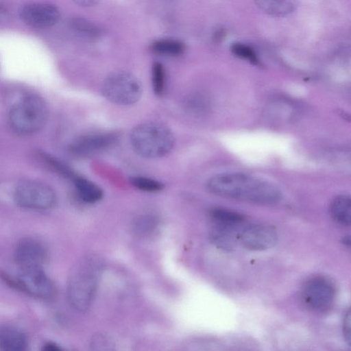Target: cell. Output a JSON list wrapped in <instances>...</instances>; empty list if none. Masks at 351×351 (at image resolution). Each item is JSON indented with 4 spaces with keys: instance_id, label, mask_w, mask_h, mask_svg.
I'll return each instance as SVG.
<instances>
[{
    "instance_id": "cell-1",
    "label": "cell",
    "mask_w": 351,
    "mask_h": 351,
    "mask_svg": "<svg viewBox=\"0 0 351 351\" xmlns=\"http://www.w3.org/2000/svg\"><path fill=\"white\" fill-rule=\"evenodd\" d=\"M208 191L218 196L261 205L278 203L280 190L270 182L241 173H223L207 182Z\"/></svg>"
},
{
    "instance_id": "cell-2",
    "label": "cell",
    "mask_w": 351,
    "mask_h": 351,
    "mask_svg": "<svg viewBox=\"0 0 351 351\" xmlns=\"http://www.w3.org/2000/svg\"><path fill=\"white\" fill-rule=\"evenodd\" d=\"M101 269V261L92 255L83 258L73 269L69 280L67 295L71 306L76 311L84 312L91 305Z\"/></svg>"
},
{
    "instance_id": "cell-3",
    "label": "cell",
    "mask_w": 351,
    "mask_h": 351,
    "mask_svg": "<svg viewBox=\"0 0 351 351\" xmlns=\"http://www.w3.org/2000/svg\"><path fill=\"white\" fill-rule=\"evenodd\" d=\"M130 143L134 151L147 158H157L169 154L175 144L172 131L163 123L147 121L131 132Z\"/></svg>"
},
{
    "instance_id": "cell-4",
    "label": "cell",
    "mask_w": 351,
    "mask_h": 351,
    "mask_svg": "<svg viewBox=\"0 0 351 351\" xmlns=\"http://www.w3.org/2000/svg\"><path fill=\"white\" fill-rule=\"evenodd\" d=\"M47 108L38 96L28 95L14 104L8 114V122L16 133L29 135L37 132L45 125Z\"/></svg>"
},
{
    "instance_id": "cell-5",
    "label": "cell",
    "mask_w": 351,
    "mask_h": 351,
    "mask_svg": "<svg viewBox=\"0 0 351 351\" xmlns=\"http://www.w3.org/2000/svg\"><path fill=\"white\" fill-rule=\"evenodd\" d=\"M143 93L138 79L130 73L118 71L108 75L102 85L104 97L117 104L131 105L137 102Z\"/></svg>"
},
{
    "instance_id": "cell-6",
    "label": "cell",
    "mask_w": 351,
    "mask_h": 351,
    "mask_svg": "<svg viewBox=\"0 0 351 351\" xmlns=\"http://www.w3.org/2000/svg\"><path fill=\"white\" fill-rule=\"evenodd\" d=\"M14 198L21 207L36 210L51 208L56 202V196L51 188L32 180L19 183L15 188Z\"/></svg>"
},
{
    "instance_id": "cell-7",
    "label": "cell",
    "mask_w": 351,
    "mask_h": 351,
    "mask_svg": "<svg viewBox=\"0 0 351 351\" xmlns=\"http://www.w3.org/2000/svg\"><path fill=\"white\" fill-rule=\"evenodd\" d=\"M336 290L328 278L318 276L308 279L302 289V300L311 310L324 312L334 303Z\"/></svg>"
},
{
    "instance_id": "cell-8",
    "label": "cell",
    "mask_w": 351,
    "mask_h": 351,
    "mask_svg": "<svg viewBox=\"0 0 351 351\" xmlns=\"http://www.w3.org/2000/svg\"><path fill=\"white\" fill-rule=\"evenodd\" d=\"M12 286L34 297L49 299L56 294L52 281L42 269L21 270L17 278H12L4 274V278Z\"/></svg>"
},
{
    "instance_id": "cell-9",
    "label": "cell",
    "mask_w": 351,
    "mask_h": 351,
    "mask_svg": "<svg viewBox=\"0 0 351 351\" xmlns=\"http://www.w3.org/2000/svg\"><path fill=\"white\" fill-rule=\"evenodd\" d=\"M117 141L116 134L100 132L81 136L69 146V152L75 157L90 156L111 147Z\"/></svg>"
},
{
    "instance_id": "cell-10",
    "label": "cell",
    "mask_w": 351,
    "mask_h": 351,
    "mask_svg": "<svg viewBox=\"0 0 351 351\" xmlns=\"http://www.w3.org/2000/svg\"><path fill=\"white\" fill-rule=\"evenodd\" d=\"M20 16L27 25L46 28L56 25L60 20V13L58 8L49 3H30L20 10Z\"/></svg>"
},
{
    "instance_id": "cell-11",
    "label": "cell",
    "mask_w": 351,
    "mask_h": 351,
    "mask_svg": "<svg viewBox=\"0 0 351 351\" xmlns=\"http://www.w3.org/2000/svg\"><path fill=\"white\" fill-rule=\"evenodd\" d=\"M240 239L242 245L248 250L263 251L274 247L278 241L275 228L268 224H254L241 232Z\"/></svg>"
},
{
    "instance_id": "cell-12",
    "label": "cell",
    "mask_w": 351,
    "mask_h": 351,
    "mask_svg": "<svg viewBox=\"0 0 351 351\" xmlns=\"http://www.w3.org/2000/svg\"><path fill=\"white\" fill-rule=\"evenodd\" d=\"M47 258V252L38 241L26 238L18 244L15 250L16 262L21 270L42 269Z\"/></svg>"
},
{
    "instance_id": "cell-13",
    "label": "cell",
    "mask_w": 351,
    "mask_h": 351,
    "mask_svg": "<svg viewBox=\"0 0 351 351\" xmlns=\"http://www.w3.org/2000/svg\"><path fill=\"white\" fill-rule=\"evenodd\" d=\"M27 346L25 335L16 328L3 326L0 328V349L5 351L25 350Z\"/></svg>"
},
{
    "instance_id": "cell-14",
    "label": "cell",
    "mask_w": 351,
    "mask_h": 351,
    "mask_svg": "<svg viewBox=\"0 0 351 351\" xmlns=\"http://www.w3.org/2000/svg\"><path fill=\"white\" fill-rule=\"evenodd\" d=\"M330 214L338 224L349 226L351 221V200L348 195L336 197L330 205Z\"/></svg>"
},
{
    "instance_id": "cell-15",
    "label": "cell",
    "mask_w": 351,
    "mask_h": 351,
    "mask_svg": "<svg viewBox=\"0 0 351 351\" xmlns=\"http://www.w3.org/2000/svg\"><path fill=\"white\" fill-rule=\"evenodd\" d=\"M72 180L78 195L83 201L87 203H95L102 199L103 191L95 183L76 175Z\"/></svg>"
},
{
    "instance_id": "cell-16",
    "label": "cell",
    "mask_w": 351,
    "mask_h": 351,
    "mask_svg": "<svg viewBox=\"0 0 351 351\" xmlns=\"http://www.w3.org/2000/svg\"><path fill=\"white\" fill-rule=\"evenodd\" d=\"M210 215L218 226L230 229L243 224L246 220L241 213L223 208L212 209Z\"/></svg>"
},
{
    "instance_id": "cell-17",
    "label": "cell",
    "mask_w": 351,
    "mask_h": 351,
    "mask_svg": "<svg viewBox=\"0 0 351 351\" xmlns=\"http://www.w3.org/2000/svg\"><path fill=\"white\" fill-rule=\"evenodd\" d=\"M263 12L273 16H284L295 9L294 0H255Z\"/></svg>"
},
{
    "instance_id": "cell-18",
    "label": "cell",
    "mask_w": 351,
    "mask_h": 351,
    "mask_svg": "<svg viewBox=\"0 0 351 351\" xmlns=\"http://www.w3.org/2000/svg\"><path fill=\"white\" fill-rule=\"evenodd\" d=\"M150 49L156 54L177 56L184 52L185 46L180 40L167 38L154 41L152 43Z\"/></svg>"
},
{
    "instance_id": "cell-19",
    "label": "cell",
    "mask_w": 351,
    "mask_h": 351,
    "mask_svg": "<svg viewBox=\"0 0 351 351\" xmlns=\"http://www.w3.org/2000/svg\"><path fill=\"white\" fill-rule=\"evenodd\" d=\"M70 25L75 32L88 40H95L100 35L98 27L84 19H73L70 22Z\"/></svg>"
},
{
    "instance_id": "cell-20",
    "label": "cell",
    "mask_w": 351,
    "mask_h": 351,
    "mask_svg": "<svg viewBox=\"0 0 351 351\" xmlns=\"http://www.w3.org/2000/svg\"><path fill=\"white\" fill-rule=\"evenodd\" d=\"M229 228L217 226L210 233L211 241L217 247L230 249L233 245V240Z\"/></svg>"
},
{
    "instance_id": "cell-21",
    "label": "cell",
    "mask_w": 351,
    "mask_h": 351,
    "mask_svg": "<svg viewBox=\"0 0 351 351\" xmlns=\"http://www.w3.org/2000/svg\"><path fill=\"white\" fill-rule=\"evenodd\" d=\"M232 53L236 57L247 60L254 65L259 64V60L252 47L242 43H234L230 46Z\"/></svg>"
},
{
    "instance_id": "cell-22",
    "label": "cell",
    "mask_w": 351,
    "mask_h": 351,
    "mask_svg": "<svg viewBox=\"0 0 351 351\" xmlns=\"http://www.w3.org/2000/svg\"><path fill=\"white\" fill-rule=\"evenodd\" d=\"M152 81L155 95L162 96L165 88V71L160 62H155L152 66Z\"/></svg>"
},
{
    "instance_id": "cell-23",
    "label": "cell",
    "mask_w": 351,
    "mask_h": 351,
    "mask_svg": "<svg viewBox=\"0 0 351 351\" xmlns=\"http://www.w3.org/2000/svg\"><path fill=\"white\" fill-rule=\"evenodd\" d=\"M130 182L135 188L147 192H157L162 190L164 188L162 182L143 176L131 177Z\"/></svg>"
},
{
    "instance_id": "cell-24",
    "label": "cell",
    "mask_w": 351,
    "mask_h": 351,
    "mask_svg": "<svg viewBox=\"0 0 351 351\" xmlns=\"http://www.w3.org/2000/svg\"><path fill=\"white\" fill-rule=\"evenodd\" d=\"M157 219L152 215H144L138 217L134 222V230L141 235H148L156 228Z\"/></svg>"
},
{
    "instance_id": "cell-25",
    "label": "cell",
    "mask_w": 351,
    "mask_h": 351,
    "mask_svg": "<svg viewBox=\"0 0 351 351\" xmlns=\"http://www.w3.org/2000/svg\"><path fill=\"white\" fill-rule=\"evenodd\" d=\"M342 330L344 337V339L347 343L350 346L351 343L350 338V311L348 310L343 317L342 323Z\"/></svg>"
},
{
    "instance_id": "cell-26",
    "label": "cell",
    "mask_w": 351,
    "mask_h": 351,
    "mask_svg": "<svg viewBox=\"0 0 351 351\" xmlns=\"http://www.w3.org/2000/svg\"><path fill=\"white\" fill-rule=\"evenodd\" d=\"M99 0H73L77 5L82 7H90L96 5Z\"/></svg>"
},
{
    "instance_id": "cell-27",
    "label": "cell",
    "mask_w": 351,
    "mask_h": 351,
    "mask_svg": "<svg viewBox=\"0 0 351 351\" xmlns=\"http://www.w3.org/2000/svg\"><path fill=\"white\" fill-rule=\"evenodd\" d=\"M92 346L97 347L100 346H110L109 341L108 339H105L104 337H99L97 338L95 337V339L93 341ZM108 349V348H106Z\"/></svg>"
},
{
    "instance_id": "cell-28",
    "label": "cell",
    "mask_w": 351,
    "mask_h": 351,
    "mask_svg": "<svg viewBox=\"0 0 351 351\" xmlns=\"http://www.w3.org/2000/svg\"><path fill=\"white\" fill-rule=\"evenodd\" d=\"M43 349L47 351H60V350H61V348L59 346H58L57 345L52 343H48L46 345H45V347Z\"/></svg>"
},
{
    "instance_id": "cell-29",
    "label": "cell",
    "mask_w": 351,
    "mask_h": 351,
    "mask_svg": "<svg viewBox=\"0 0 351 351\" xmlns=\"http://www.w3.org/2000/svg\"><path fill=\"white\" fill-rule=\"evenodd\" d=\"M224 36V31L223 29H219L215 34V39L219 41L221 39H223Z\"/></svg>"
},
{
    "instance_id": "cell-30",
    "label": "cell",
    "mask_w": 351,
    "mask_h": 351,
    "mask_svg": "<svg viewBox=\"0 0 351 351\" xmlns=\"http://www.w3.org/2000/svg\"><path fill=\"white\" fill-rule=\"evenodd\" d=\"M343 242L344 243V244L346 245V246H348L350 247V237L348 236L347 237H344V239L343 240Z\"/></svg>"
}]
</instances>
